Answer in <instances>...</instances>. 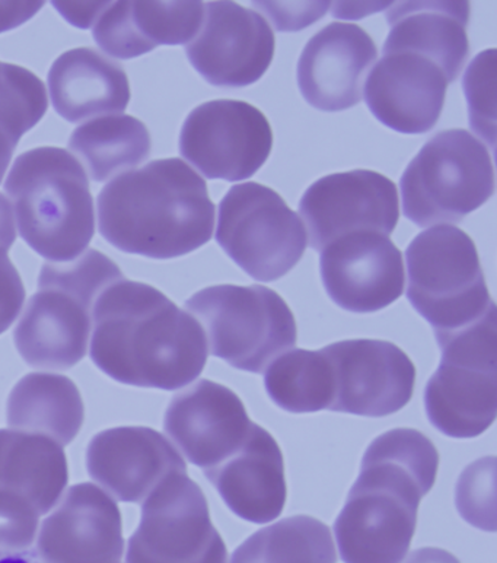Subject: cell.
<instances>
[{
    "instance_id": "1",
    "label": "cell",
    "mask_w": 497,
    "mask_h": 563,
    "mask_svg": "<svg viewBox=\"0 0 497 563\" xmlns=\"http://www.w3.org/2000/svg\"><path fill=\"white\" fill-rule=\"evenodd\" d=\"M89 353L115 382L174 391L200 377L209 347L190 312L154 286L122 279L93 306Z\"/></svg>"
},
{
    "instance_id": "11",
    "label": "cell",
    "mask_w": 497,
    "mask_h": 563,
    "mask_svg": "<svg viewBox=\"0 0 497 563\" xmlns=\"http://www.w3.org/2000/svg\"><path fill=\"white\" fill-rule=\"evenodd\" d=\"M128 563H227L210 520L208 499L187 473L169 476L142 503L141 525L129 539Z\"/></svg>"
},
{
    "instance_id": "27",
    "label": "cell",
    "mask_w": 497,
    "mask_h": 563,
    "mask_svg": "<svg viewBox=\"0 0 497 563\" xmlns=\"http://www.w3.org/2000/svg\"><path fill=\"white\" fill-rule=\"evenodd\" d=\"M7 418L16 431L38 433L67 445L82 428L84 401L76 384L65 375L29 374L12 388Z\"/></svg>"
},
{
    "instance_id": "12",
    "label": "cell",
    "mask_w": 497,
    "mask_h": 563,
    "mask_svg": "<svg viewBox=\"0 0 497 563\" xmlns=\"http://www.w3.org/2000/svg\"><path fill=\"white\" fill-rule=\"evenodd\" d=\"M266 115L245 101L205 102L188 114L180 133L183 158L210 180L251 178L270 156Z\"/></svg>"
},
{
    "instance_id": "34",
    "label": "cell",
    "mask_w": 497,
    "mask_h": 563,
    "mask_svg": "<svg viewBox=\"0 0 497 563\" xmlns=\"http://www.w3.org/2000/svg\"><path fill=\"white\" fill-rule=\"evenodd\" d=\"M38 517L29 500L0 490V555L29 551L37 536Z\"/></svg>"
},
{
    "instance_id": "3",
    "label": "cell",
    "mask_w": 497,
    "mask_h": 563,
    "mask_svg": "<svg viewBox=\"0 0 497 563\" xmlns=\"http://www.w3.org/2000/svg\"><path fill=\"white\" fill-rule=\"evenodd\" d=\"M102 239L129 254L172 261L213 235L208 185L180 158L156 159L115 177L98 195Z\"/></svg>"
},
{
    "instance_id": "40",
    "label": "cell",
    "mask_w": 497,
    "mask_h": 563,
    "mask_svg": "<svg viewBox=\"0 0 497 563\" xmlns=\"http://www.w3.org/2000/svg\"><path fill=\"white\" fill-rule=\"evenodd\" d=\"M405 563H461L452 553L439 548H422L411 553Z\"/></svg>"
},
{
    "instance_id": "33",
    "label": "cell",
    "mask_w": 497,
    "mask_h": 563,
    "mask_svg": "<svg viewBox=\"0 0 497 563\" xmlns=\"http://www.w3.org/2000/svg\"><path fill=\"white\" fill-rule=\"evenodd\" d=\"M495 62V48L483 52L472 62L464 76L470 126L490 143L492 150L495 147L496 135Z\"/></svg>"
},
{
    "instance_id": "35",
    "label": "cell",
    "mask_w": 497,
    "mask_h": 563,
    "mask_svg": "<svg viewBox=\"0 0 497 563\" xmlns=\"http://www.w3.org/2000/svg\"><path fill=\"white\" fill-rule=\"evenodd\" d=\"M254 8L267 12L277 31H298L324 16L330 2H254Z\"/></svg>"
},
{
    "instance_id": "30",
    "label": "cell",
    "mask_w": 497,
    "mask_h": 563,
    "mask_svg": "<svg viewBox=\"0 0 497 563\" xmlns=\"http://www.w3.org/2000/svg\"><path fill=\"white\" fill-rule=\"evenodd\" d=\"M264 387L273 404L289 413L321 412L333 404L330 364L321 350L281 353L267 366Z\"/></svg>"
},
{
    "instance_id": "7",
    "label": "cell",
    "mask_w": 497,
    "mask_h": 563,
    "mask_svg": "<svg viewBox=\"0 0 497 563\" xmlns=\"http://www.w3.org/2000/svg\"><path fill=\"white\" fill-rule=\"evenodd\" d=\"M185 307L203 328L209 353L245 373L263 374L297 343L294 312L266 286H209Z\"/></svg>"
},
{
    "instance_id": "20",
    "label": "cell",
    "mask_w": 497,
    "mask_h": 563,
    "mask_svg": "<svg viewBox=\"0 0 497 563\" xmlns=\"http://www.w3.org/2000/svg\"><path fill=\"white\" fill-rule=\"evenodd\" d=\"M450 84L427 57L387 53L371 70L362 97L384 126L405 135H423L437 126Z\"/></svg>"
},
{
    "instance_id": "17",
    "label": "cell",
    "mask_w": 497,
    "mask_h": 563,
    "mask_svg": "<svg viewBox=\"0 0 497 563\" xmlns=\"http://www.w3.org/2000/svg\"><path fill=\"white\" fill-rule=\"evenodd\" d=\"M253 424L240 397L210 379L174 396L164 418L167 435L188 462L203 471L235 454Z\"/></svg>"
},
{
    "instance_id": "19",
    "label": "cell",
    "mask_w": 497,
    "mask_h": 563,
    "mask_svg": "<svg viewBox=\"0 0 497 563\" xmlns=\"http://www.w3.org/2000/svg\"><path fill=\"white\" fill-rule=\"evenodd\" d=\"M89 476L122 503L142 504L165 479L187 473L181 454L146 427L107 429L87 450Z\"/></svg>"
},
{
    "instance_id": "4",
    "label": "cell",
    "mask_w": 497,
    "mask_h": 563,
    "mask_svg": "<svg viewBox=\"0 0 497 563\" xmlns=\"http://www.w3.org/2000/svg\"><path fill=\"white\" fill-rule=\"evenodd\" d=\"M22 240L48 263L75 261L96 234L87 173L70 152L43 146L18 156L4 181Z\"/></svg>"
},
{
    "instance_id": "36",
    "label": "cell",
    "mask_w": 497,
    "mask_h": 563,
    "mask_svg": "<svg viewBox=\"0 0 497 563\" xmlns=\"http://www.w3.org/2000/svg\"><path fill=\"white\" fill-rule=\"evenodd\" d=\"M25 302V288L8 253L0 252V334L18 319Z\"/></svg>"
},
{
    "instance_id": "38",
    "label": "cell",
    "mask_w": 497,
    "mask_h": 563,
    "mask_svg": "<svg viewBox=\"0 0 497 563\" xmlns=\"http://www.w3.org/2000/svg\"><path fill=\"white\" fill-rule=\"evenodd\" d=\"M44 7V2H0V34L25 24Z\"/></svg>"
},
{
    "instance_id": "21",
    "label": "cell",
    "mask_w": 497,
    "mask_h": 563,
    "mask_svg": "<svg viewBox=\"0 0 497 563\" xmlns=\"http://www.w3.org/2000/svg\"><path fill=\"white\" fill-rule=\"evenodd\" d=\"M376 56L374 40L364 29L333 22L313 35L299 57V91L313 109H352L362 100L365 75Z\"/></svg>"
},
{
    "instance_id": "10",
    "label": "cell",
    "mask_w": 497,
    "mask_h": 563,
    "mask_svg": "<svg viewBox=\"0 0 497 563\" xmlns=\"http://www.w3.org/2000/svg\"><path fill=\"white\" fill-rule=\"evenodd\" d=\"M218 244L258 282L288 275L307 250L301 218L279 194L259 183L231 187L219 205Z\"/></svg>"
},
{
    "instance_id": "6",
    "label": "cell",
    "mask_w": 497,
    "mask_h": 563,
    "mask_svg": "<svg viewBox=\"0 0 497 563\" xmlns=\"http://www.w3.org/2000/svg\"><path fill=\"white\" fill-rule=\"evenodd\" d=\"M411 307L437 339L476 324L496 307L472 236L454 225L420 232L406 250Z\"/></svg>"
},
{
    "instance_id": "5",
    "label": "cell",
    "mask_w": 497,
    "mask_h": 563,
    "mask_svg": "<svg viewBox=\"0 0 497 563\" xmlns=\"http://www.w3.org/2000/svg\"><path fill=\"white\" fill-rule=\"evenodd\" d=\"M122 279L120 267L98 250H87L71 262L46 263L38 290L13 332L22 360L38 369L79 364L87 355L98 297Z\"/></svg>"
},
{
    "instance_id": "8",
    "label": "cell",
    "mask_w": 497,
    "mask_h": 563,
    "mask_svg": "<svg viewBox=\"0 0 497 563\" xmlns=\"http://www.w3.org/2000/svg\"><path fill=\"white\" fill-rule=\"evenodd\" d=\"M402 213L420 228L456 223L495 195V167L485 143L463 129L424 143L400 181Z\"/></svg>"
},
{
    "instance_id": "15",
    "label": "cell",
    "mask_w": 497,
    "mask_h": 563,
    "mask_svg": "<svg viewBox=\"0 0 497 563\" xmlns=\"http://www.w3.org/2000/svg\"><path fill=\"white\" fill-rule=\"evenodd\" d=\"M275 48V33L258 12L235 2H210L186 55L206 82L241 88L263 78Z\"/></svg>"
},
{
    "instance_id": "41",
    "label": "cell",
    "mask_w": 497,
    "mask_h": 563,
    "mask_svg": "<svg viewBox=\"0 0 497 563\" xmlns=\"http://www.w3.org/2000/svg\"><path fill=\"white\" fill-rule=\"evenodd\" d=\"M18 143H20V140H16L11 132L0 126V183L3 180L9 164H11L13 152H15Z\"/></svg>"
},
{
    "instance_id": "29",
    "label": "cell",
    "mask_w": 497,
    "mask_h": 563,
    "mask_svg": "<svg viewBox=\"0 0 497 563\" xmlns=\"http://www.w3.org/2000/svg\"><path fill=\"white\" fill-rule=\"evenodd\" d=\"M231 563H338L329 526L310 516L285 518L255 531Z\"/></svg>"
},
{
    "instance_id": "22",
    "label": "cell",
    "mask_w": 497,
    "mask_h": 563,
    "mask_svg": "<svg viewBox=\"0 0 497 563\" xmlns=\"http://www.w3.org/2000/svg\"><path fill=\"white\" fill-rule=\"evenodd\" d=\"M203 473L241 520L267 525L284 512L288 499L284 454L275 437L257 423L235 454Z\"/></svg>"
},
{
    "instance_id": "31",
    "label": "cell",
    "mask_w": 497,
    "mask_h": 563,
    "mask_svg": "<svg viewBox=\"0 0 497 563\" xmlns=\"http://www.w3.org/2000/svg\"><path fill=\"white\" fill-rule=\"evenodd\" d=\"M47 107L42 79L21 66L0 64V126L21 141L26 132L37 126Z\"/></svg>"
},
{
    "instance_id": "25",
    "label": "cell",
    "mask_w": 497,
    "mask_h": 563,
    "mask_svg": "<svg viewBox=\"0 0 497 563\" xmlns=\"http://www.w3.org/2000/svg\"><path fill=\"white\" fill-rule=\"evenodd\" d=\"M47 82L56 113L69 123L122 114L132 96L122 66L91 47L57 57Z\"/></svg>"
},
{
    "instance_id": "13",
    "label": "cell",
    "mask_w": 497,
    "mask_h": 563,
    "mask_svg": "<svg viewBox=\"0 0 497 563\" xmlns=\"http://www.w3.org/2000/svg\"><path fill=\"white\" fill-rule=\"evenodd\" d=\"M333 379L330 412L385 418L413 396L416 366L391 342L355 339L322 347Z\"/></svg>"
},
{
    "instance_id": "37",
    "label": "cell",
    "mask_w": 497,
    "mask_h": 563,
    "mask_svg": "<svg viewBox=\"0 0 497 563\" xmlns=\"http://www.w3.org/2000/svg\"><path fill=\"white\" fill-rule=\"evenodd\" d=\"M69 24L88 30L96 24L110 2H52Z\"/></svg>"
},
{
    "instance_id": "24",
    "label": "cell",
    "mask_w": 497,
    "mask_h": 563,
    "mask_svg": "<svg viewBox=\"0 0 497 563\" xmlns=\"http://www.w3.org/2000/svg\"><path fill=\"white\" fill-rule=\"evenodd\" d=\"M468 2L391 4L383 53L406 52L427 57L454 82L468 57Z\"/></svg>"
},
{
    "instance_id": "28",
    "label": "cell",
    "mask_w": 497,
    "mask_h": 563,
    "mask_svg": "<svg viewBox=\"0 0 497 563\" xmlns=\"http://www.w3.org/2000/svg\"><path fill=\"white\" fill-rule=\"evenodd\" d=\"M69 150L82 161L89 177L102 183L132 172L147 159L150 131L133 115L89 120L70 135Z\"/></svg>"
},
{
    "instance_id": "2",
    "label": "cell",
    "mask_w": 497,
    "mask_h": 563,
    "mask_svg": "<svg viewBox=\"0 0 497 563\" xmlns=\"http://www.w3.org/2000/svg\"><path fill=\"white\" fill-rule=\"evenodd\" d=\"M439 453L411 428L376 437L334 522L344 563H401L413 540L420 500L435 485Z\"/></svg>"
},
{
    "instance_id": "39",
    "label": "cell",
    "mask_w": 497,
    "mask_h": 563,
    "mask_svg": "<svg viewBox=\"0 0 497 563\" xmlns=\"http://www.w3.org/2000/svg\"><path fill=\"white\" fill-rule=\"evenodd\" d=\"M15 214L9 200L0 194V252L8 253L16 240Z\"/></svg>"
},
{
    "instance_id": "23",
    "label": "cell",
    "mask_w": 497,
    "mask_h": 563,
    "mask_svg": "<svg viewBox=\"0 0 497 563\" xmlns=\"http://www.w3.org/2000/svg\"><path fill=\"white\" fill-rule=\"evenodd\" d=\"M203 18V2H110L92 35L107 55L129 60L158 46H187Z\"/></svg>"
},
{
    "instance_id": "42",
    "label": "cell",
    "mask_w": 497,
    "mask_h": 563,
    "mask_svg": "<svg viewBox=\"0 0 497 563\" xmlns=\"http://www.w3.org/2000/svg\"><path fill=\"white\" fill-rule=\"evenodd\" d=\"M0 563H43L40 561L37 552L24 551L18 553H4L0 555Z\"/></svg>"
},
{
    "instance_id": "26",
    "label": "cell",
    "mask_w": 497,
    "mask_h": 563,
    "mask_svg": "<svg viewBox=\"0 0 497 563\" xmlns=\"http://www.w3.org/2000/svg\"><path fill=\"white\" fill-rule=\"evenodd\" d=\"M67 481L65 451L52 438L16 429L0 431V490L22 496L44 516L60 499Z\"/></svg>"
},
{
    "instance_id": "14",
    "label": "cell",
    "mask_w": 497,
    "mask_h": 563,
    "mask_svg": "<svg viewBox=\"0 0 497 563\" xmlns=\"http://www.w3.org/2000/svg\"><path fill=\"white\" fill-rule=\"evenodd\" d=\"M299 213L306 222L310 245L321 253L334 240L353 231L389 235L400 219L398 191L388 177L369 169L330 174L313 183Z\"/></svg>"
},
{
    "instance_id": "9",
    "label": "cell",
    "mask_w": 497,
    "mask_h": 563,
    "mask_svg": "<svg viewBox=\"0 0 497 563\" xmlns=\"http://www.w3.org/2000/svg\"><path fill=\"white\" fill-rule=\"evenodd\" d=\"M497 311L437 339L441 364L424 388L429 422L443 435L468 440L494 424L497 410Z\"/></svg>"
},
{
    "instance_id": "18",
    "label": "cell",
    "mask_w": 497,
    "mask_h": 563,
    "mask_svg": "<svg viewBox=\"0 0 497 563\" xmlns=\"http://www.w3.org/2000/svg\"><path fill=\"white\" fill-rule=\"evenodd\" d=\"M123 552L118 504L92 484L71 486L38 534L43 563H120Z\"/></svg>"
},
{
    "instance_id": "16",
    "label": "cell",
    "mask_w": 497,
    "mask_h": 563,
    "mask_svg": "<svg viewBox=\"0 0 497 563\" xmlns=\"http://www.w3.org/2000/svg\"><path fill=\"white\" fill-rule=\"evenodd\" d=\"M320 274L331 301L355 314L384 310L405 292L402 253L375 231L349 232L327 245Z\"/></svg>"
},
{
    "instance_id": "32",
    "label": "cell",
    "mask_w": 497,
    "mask_h": 563,
    "mask_svg": "<svg viewBox=\"0 0 497 563\" xmlns=\"http://www.w3.org/2000/svg\"><path fill=\"white\" fill-rule=\"evenodd\" d=\"M496 459L483 457L461 473L455 488V505L468 525L496 531Z\"/></svg>"
}]
</instances>
